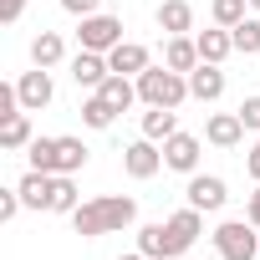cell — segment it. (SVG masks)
Here are the masks:
<instances>
[{"mask_svg":"<svg viewBox=\"0 0 260 260\" xmlns=\"http://www.w3.org/2000/svg\"><path fill=\"white\" fill-rule=\"evenodd\" d=\"M245 219H250V224H255V230H260V184H255V194H250V199H245Z\"/></svg>","mask_w":260,"mask_h":260,"instance_id":"obj_34","label":"cell"},{"mask_svg":"<svg viewBox=\"0 0 260 260\" xmlns=\"http://www.w3.org/2000/svg\"><path fill=\"white\" fill-rule=\"evenodd\" d=\"M153 21H158L164 36H189L194 31V6H189V0H164Z\"/></svg>","mask_w":260,"mask_h":260,"instance_id":"obj_17","label":"cell"},{"mask_svg":"<svg viewBox=\"0 0 260 260\" xmlns=\"http://www.w3.org/2000/svg\"><path fill=\"white\" fill-rule=\"evenodd\" d=\"M230 36H235V51H240V56H260V16H255V11H250Z\"/></svg>","mask_w":260,"mask_h":260,"instance_id":"obj_26","label":"cell"},{"mask_svg":"<svg viewBox=\"0 0 260 260\" xmlns=\"http://www.w3.org/2000/svg\"><path fill=\"white\" fill-rule=\"evenodd\" d=\"M97 92H102V97H107L117 112H127V107H138V102H143V97H138V82H133V77H117V72H112V77H107Z\"/></svg>","mask_w":260,"mask_h":260,"instance_id":"obj_25","label":"cell"},{"mask_svg":"<svg viewBox=\"0 0 260 260\" xmlns=\"http://www.w3.org/2000/svg\"><path fill=\"white\" fill-rule=\"evenodd\" d=\"M189 97H194V102H219V97H224V67L199 61V67L189 72Z\"/></svg>","mask_w":260,"mask_h":260,"instance_id":"obj_13","label":"cell"},{"mask_svg":"<svg viewBox=\"0 0 260 260\" xmlns=\"http://www.w3.org/2000/svg\"><path fill=\"white\" fill-rule=\"evenodd\" d=\"M127 36H122V21L117 16H107V11H97V16H82L77 21V46L82 51H112V46H122Z\"/></svg>","mask_w":260,"mask_h":260,"instance_id":"obj_4","label":"cell"},{"mask_svg":"<svg viewBox=\"0 0 260 260\" xmlns=\"http://www.w3.org/2000/svg\"><path fill=\"white\" fill-rule=\"evenodd\" d=\"M138 82V97H143V107H184L189 102V77L184 72H174V67H148L143 77H133Z\"/></svg>","mask_w":260,"mask_h":260,"instance_id":"obj_2","label":"cell"},{"mask_svg":"<svg viewBox=\"0 0 260 260\" xmlns=\"http://www.w3.org/2000/svg\"><path fill=\"white\" fill-rule=\"evenodd\" d=\"M97 6H102V0H61V11L77 16V21H82V16H97Z\"/></svg>","mask_w":260,"mask_h":260,"instance_id":"obj_32","label":"cell"},{"mask_svg":"<svg viewBox=\"0 0 260 260\" xmlns=\"http://www.w3.org/2000/svg\"><path fill=\"white\" fill-rule=\"evenodd\" d=\"M107 77H112L107 56H102V51H82V46H77V56H72V82H77V87H87V92H97Z\"/></svg>","mask_w":260,"mask_h":260,"instance_id":"obj_12","label":"cell"},{"mask_svg":"<svg viewBox=\"0 0 260 260\" xmlns=\"http://www.w3.org/2000/svg\"><path fill=\"white\" fill-rule=\"evenodd\" d=\"M26 16V0H0V26H16Z\"/></svg>","mask_w":260,"mask_h":260,"instance_id":"obj_31","label":"cell"},{"mask_svg":"<svg viewBox=\"0 0 260 260\" xmlns=\"http://www.w3.org/2000/svg\"><path fill=\"white\" fill-rule=\"evenodd\" d=\"M174 133H179V107H148V112H143V138L169 143Z\"/></svg>","mask_w":260,"mask_h":260,"instance_id":"obj_22","label":"cell"},{"mask_svg":"<svg viewBox=\"0 0 260 260\" xmlns=\"http://www.w3.org/2000/svg\"><path fill=\"white\" fill-rule=\"evenodd\" d=\"M209 240H214L219 260H260V230L250 219H219Z\"/></svg>","mask_w":260,"mask_h":260,"instance_id":"obj_3","label":"cell"},{"mask_svg":"<svg viewBox=\"0 0 260 260\" xmlns=\"http://www.w3.org/2000/svg\"><path fill=\"white\" fill-rule=\"evenodd\" d=\"M250 11H255V16H260V0H250Z\"/></svg>","mask_w":260,"mask_h":260,"instance_id":"obj_36","label":"cell"},{"mask_svg":"<svg viewBox=\"0 0 260 260\" xmlns=\"http://www.w3.org/2000/svg\"><path fill=\"white\" fill-rule=\"evenodd\" d=\"M16 189H21V204L26 209H46L51 204V174H41V169H26Z\"/></svg>","mask_w":260,"mask_h":260,"instance_id":"obj_21","label":"cell"},{"mask_svg":"<svg viewBox=\"0 0 260 260\" xmlns=\"http://www.w3.org/2000/svg\"><path fill=\"white\" fill-rule=\"evenodd\" d=\"M77 204H82L77 174H51V204H46V214H72Z\"/></svg>","mask_w":260,"mask_h":260,"instance_id":"obj_24","label":"cell"},{"mask_svg":"<svg viewBox=\"0 0 260 260\" xmlns=\"http://www.w3.org/2000/svg\"><path fill=\"white\" fill-rule=\"evenodd\" d=\"M138 250H143L148 260H184L164 219H158V224H138Z\"/></svg>","mask_w":260,"mask_h":260,"instance_id":"obj_14","label":"cell"},{"mask_svg":"<svg viewBox=\"0 0 260 260\" xmlns=\"http://www.w3.org/2000/svg\"><path fill=\"white\" fill-rule=\"evenodd\" d=\"M194 41H199V61L224 67V61L235 56V36H230V26H209V31H199Z\"/></svg>","mask_w":260,"mask_h":260,"instance_id":"obj_15","label":"cell"},{"mask_svg":"<svg viewBox=\"0 0 260 260\" xmlns=\"http://www.w3.org/2000/svg\"><path fill=\"white\" fill-rule=\"evenodd\" d=\"M31 138H36L31 112H16V117L0 122V148H6V153H26V148H31Z\"/></svg>","mask_w":260,"mask_h":260,"instance_id":"obj_19","label":"cell"},{"mask_svg":"<svg viewBox=\"0 0 260 260\" xmlns=\"http://www.w3.org/2000/svg\"><path fill=\"white\" fill-rule=\"evenodd\" d=\"M164 67H174V72H194L199 67V41L194 36H164Z\"/></svg>","mask_w":260,"mask_h":260,"instance_id":"obj_18","label":"cell"},{"mask_svg":"<svg viewBox=\"0 0 260 260\" xmlns=\"http://www.w3.org/2000/svg\"><path fill=\"white\" fill-rule=\"evenodd\" d=\"M158 169H164V143L138 138V143L122 148V174H127V179H153Z\"/></svg>","mask_w":260,"mask_h":260,"instance_id":"obj_8","label":"cell"},{"mask_svg":"<svg viewBox=\"0 0 260 260\" xmlns=\"http://www.w3.org/2000/svg\"><path fill=\"white\" fill-rule=\"evenodd\" d=\"M209 16H214V26H240L245 16H250V0H209Z\"/></svg>","mask_w":260,"mask_h":260,"instance_id":"obj_27","label":"cell"},{"mask_svg":"<svg viewBox=\"0 0 260 260\" xmlns=\"http://www.w3.org/2000/svg\"><path fill=\"white\" fill-rule=\"evenodd\" d=\"M16 97H21V107H26V112H41V107H51V97H56V82H51V72H46V67H31V72H21V77H16Z\"/></svg>","mask_w":260,"mask_h":260,"instance_id":"obj_7","label":"cell"},{"mask_svg":"<svg viewBox=\"0 0 260 260\" xmlns=\"http://www.w3.org/2000/svg\"><path fill=\"white\" fill-rule=\"evenodd\" d=\"M117 260H148V255H143V250H133V255H117Z\"/></svg>","mask_w":260,"mask_h":260,"instance_id":"obj_35","label":"cell"},{"mask_svg":"<svg viewBox=\"0 0 260 260\" xmlns=\"http://www.w3.org/2000/svg\"><path fill=\"white\" fill-rule=\"evenodd\" d=\"M92 164V148L82 138H56V174H82Z\"/></svg>","mask_w":260,"mask_h":260,"instance_id":"obj_23","label":"cell"},{"mask_svg":"<svg viewBox=\"0 0 260 260\" xmlns=\"http://www.w3.org/2000/svg\"><path fill=\"white\" fill-rule=\"evenodd\" d=\"M235 112H240V122L250 127V133H260V92H255V97H245Z\"/></svg>","mask_w":260,"mask_h":260,"instance_id":"obj_30","label":"cell"},{"mask_svg":"<svg viewBox=\"0 0 260 260\" xmlns=\"http://www.w3.org/2000/svg\"><path fill=\"white\" fill-rule=\"evenodd\" d=\"M184 199H189L194 209H204V214H219V209L230 204V184H224L219 174H189Z\"/></svg>","mask_w":260,"mask_h":260,"instance_id":"obj_5","label":"cell"},{"mask_svg":"<svg viewBox=\"0 0 260 260\" xmlns=\"http://www.w3.org/2000/svg\"><path fill=\"white\" fill-rule=\"evenodd\" d=\"M107 67H112L117 77H143V72L153 67V51H148L143 41H122V46L107 51Z\"/></svg>","mask_w":260,"mask_h":260,"instance_id":"obj_11","label":"cell"},{"mask_svg":"<svg viewBox=\"0 0 260 260\" xmlns=\"http://www.w3.org/2000/svg\"><path fill=\"white\" fill-rule=\"evenodd\" d=\"M61 61H67V41H61V31H36V36H31V67L56 72Z\"/></svg>","mask_w":260,"mask_h":260,"instance_id":"obj_16","label":"cell"},{"mask_svg":"<svg viewBox=\"0 0 260 260\" xmlns=\"http://www.w3.org/2000/svg\"><path fill=\"white\" fill-rule=\"evenodd\" d=\"M21 209H26V204H21V189H0V224H11Z\"/></svg>","mask_w":260,"mask_h":260,"instance_id":"obj_29","label":"cell"},{"mask_svg":"<svg viewBox=\"0 0 260 260\" xmlns=\"http://www.w3.org/2000/svg\"><path fill=\"white\" fill-rule=\"evenodd\" d=\"M250 127L240 122V112H209L204 117V143L209 148H240Z\"/></svg>","mask_w":260,"mask_h":260,"instance_id":"obj_9","label":"cell"},{"mask_svg":"<svg viewBox=\"0 0 260 260\" xmlns=\"http://www.w3.org/2000/svg\"><path fill=\"white\" fill-rule=\"evenodd\" d=\"M112 122H117V107H112L102 92H87V97H82V127H92V133H107Z\"/></svg>","mask_w":260,"mask_h":260,"instance_id":"obj_20","label":"cell"},{"mask_svg":"<svg viewBox=\"0 0 260 260\" xmlns=\"http://www.w3.org/2000/svg\"><path fill=\"white\" fill-rule=\"evenodd\" d=\"M67 219H72V230H77L82 240L122 235V230H133V224H138V199H133V194H97V199L77 204Z\"/></svg>","mask_w":260,"mask_h":260,"instance_id":"obj_1","label":"cell"},{"mask_svg":"<svg viewBox=\"0 0 260 260\" xmlns=\"http://www.w3.org/2000/svg\"><path fill=\"white\" fill-rule=\"evenodd\" d=\"M169 235H174V245H179V255H189L194 245H199V235H204V209H194V204H184V209H174L169 219Z\"/></svg>","mask_w":260,"mask_h":260,"instance_id":"obj_10","label":"cell"},{"mask_svg":"<svg viewBox=\"0 0 260 260\" xmlns=\"http://www.w3.org/2000/svg\"><path fill=\"white\" fill-rule=\"evenodd\" d=\"M245 174L260 184V133H255V143H250V153H245Z\"/></svg>","mask_w":260,"mask_h":260,"instance_id":"obj_33","label":"cell"},{"mask_svg":"<svg viewBox=\"0 0 260 260\" xmlns=\"http://www.w3.org/2000/svg\"><path fill=\"white\" fill-rule=\"evenodd\" d=\"M199 158H204V138H194V133H184V127H179V133L164 143V169H174V174H199Z\"/></svg>","mask_w":260,"mask_h":260,"instance_id":"obj_6","label":"cell"},{"mask_svg":"<svg viewBox=\"0 0 260 260\" xmlns=\"http://www.w3.org/2000/svg\"><path fill=\"white\" fill-rule=\"evenodd\" d=\"M26 158H31V169H41V174H56V138H31V148H26Z\"/></svg>","mask_w":260,"mask_h":260,"instance_id":"obj_28","label":"cell"}]
</instances>
